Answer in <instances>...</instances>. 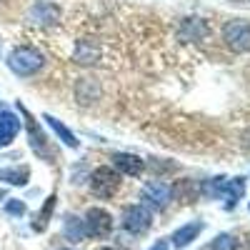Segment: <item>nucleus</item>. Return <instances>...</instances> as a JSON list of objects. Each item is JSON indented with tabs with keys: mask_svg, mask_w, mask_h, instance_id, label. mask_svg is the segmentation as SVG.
Segmentation results:
<instances>
[{
	"mask_svg": "<svg viewBox=\"0 0 250 250\" xmlns=\"http://www.w3.org/2000/svg\"><path fill=\"white\" fill-rule=\"evenodd\" d=\"M43 65H45L43 53L35 50V48H30V45H20V48H15V50L8 55V68H10L15 75H20V78L35 75Z\"/></svg>",
	"mask_w": 250,
	"mask_h": 250,
	"instance_id": "nucleus-1",
	"label": "nucleus"
},
{
	"mask_svg": "<svg viewBox=\"0 0 250 250\" xmlns=\"http://www.w3.org/2000/svg\"><path fill=\"white\" fill-rule=\"evenodd\" d=\"M90 185H93V193L98 198H113L120 188V173L115 168H108V165H103L98 168L90 178Z\"/></svg>",
	"mask_w": 250,
	"mask_h": 250,
	"instance_id": "nucleus-2",
	"label": "nucleus"
},
{
	"mask_svg": "<svg viewBox=\"0 0 250 250\" xmlns=\"http://www.w3.org/2000/svg\"><path fill=\"white\" fill-rule=\"evenodd\" d=\"M153 225V215H150V210L145 208L143 203H135V205H128L123 210V228L128 233H145L148 228Z\"/></svg>",
	"mask_w": 250,
	"mask_h": 250,
	"instance_id": "nucleus-3",
	"label": "nucleus"
},
{
	"mask_svg": "<svg viewBox=\"0 0 250 250\" xmlns=\"http://www.w3.org/2000/svg\"><path fill=\"white\" fill-rule=\"evenodd\" d=\"M225 43L233 53H248L250 50V23L245 20H233V23H228L225 30Z\"/></svg>",
	"mask_w": 250,
	"mask_h": 250,
	"instance_id": "nucleus-4",
	"label": "nucleus"
},
{
	"mask_svg": "<svg viewBox=\"0 0 250 250\" xmlns=\"http://www.w3.org/2000/svg\"><path fill=\"white\" fill-rule=\"evenodd\" d=\"M85 230L90 238H105L113 230V218L103 208H90L85 215Z\"/></svg>",
	"mask_w": 250,
	"mask_h": 250,
	"instance_id": "nucleus-5",
	"label": "nucleus"
},
{
	"mask_svg": "<svg viewBox=\"0 0 250 250\" xmlns=\"http://www.w3.org/2000/svg\"><path fill=\"white\" fill-rule=\"evenodd\" d=\"M20 125H23V120L13 110H8V108L0 110V148H5V145H10L15 140V135L20 133Z\"/></svg>",
	"mask_w": 250,
	"mask_h": 250,
	"instance_id": "nucleus-6",
	"label": "nucleus"
},
{
	"mask_svg": "<svg viewBox=\"0 0 250 250\" xmlns=\"http://www.w3.org/2000/svg\"><path fill=\"white\" fill-rule=\"evenodd\" d=\"M143 200L150 203L153 208H165V205H168V200H170V188L165 185L163 180L145 183V188H143Z\"/></svg>",
	"mask_w": 250,
	"mask_h": 250,
	"instance_id": "nucleus-7",
	"label": "nucleus"
},
{
	"mask_svg": "<svg viewBox=\"0 0 250 250\" xmlns=\"http://www.w3.org/2000/svg\"><path fill=\"white\" fill-rule=\"evenodd\" d=\"M30 20L38 25H55L60 20V8L55 3H48V0H40L30 10Z\"/></svg>",
	"mask_w": 250,
	"mask_h": 250,
	"instance_id": "nucleus-8",
	"label": "nucleus"
},
{
	"mask_svg": "<svg viewBox=\"0 0 250 250\" xmlns=\"http://www.w3.org/2000/svg\"><path fill=\"white\" fill-rule=\"evenodd\" d=\"M113 163H115V170L118 173L133 175V178H138L145 170V163L138 155H133V153H115L113 155Z\"/></svg>",
	"mask_w": 250,
	"mask_h": 250,
	"instance_id": "nucleus-9",
	"label": "nucleus"
},
{
	"mask_svg": "<svg viewBox=\"0 0 250 250\" xmlns=\"http://www.w3.org/2000/svg\"><path fill=\"white\" fill-rule=\"evenodd\" d=\"M20 113H23V115H25V120H28V135H30V145H33V150H35L38 155H43V158H50V153H48V143H45V135L38 130L35 120L25 113V108H20Z\"/></svg>",
	"mask_w": 250,
	"mask_h": 250,
	"instance_id": "nucleus-10",
	"label": "nucleus"
},
{
	"mask_svg": "<svg viewBox=\"0 0 250 250\" xmlns=\"http://www.w3.org/2000/svg\"><path fill=\"white\" fill-rule=\"evenodd\" d=\"M100 58V45L95 40H80L75 48V62H83V65H93V62Z\"/></svg>",
	"mask_w": 250,
	"mask_h": 250,
	"instance_id": "nucleus-11",
	"label": "nucleus"
},
{
	"mask_svg": "<svg viewBox=\"0 0 250 250\" xmlns=\"http://www.w3.org/2000/svg\"><path fill=\"white\" fill-rule=\"evenodd\" d=\"M203 223L200 220H195V223H188V225H183V228H178V230L173 233V243L178 245V248H185L190 240H195V235L203 230Z\"/></svg>",
	"mask_w": 250,
	"mask_h": 250,
	"instance_id": "nucleus-12",
	"label": "nucleus"
},
{
	"mask_svg": "<svg viewBox=\"0 0 250 250\" xmlns=\"http://www.w3.org/2000/svg\"><path fill=\"white\" fill-rule=\"evenodd\" d=\"M245 193V180L243 178H233V180H225V188H223V195L228 198V208H233L240 195Z\"/></svg>",
	"mask_w": 250,
	"mask_h": 250,
	"instance_id": "nucleus-13",
	"label": "nucleus"
},
{
	"mask_svg": "<svg viewBox=\"0 0 250 250\" xmlns=\"http://www.w3.org/2000/svg\"><path fill=\"white\" fill-rule=\"evenodd\" d=\"M28 178H30L28 168H3V170H0V180L10 183V185H25Z\"/></svg>",
	"mask_w": 250,
	"mask_h": 250,
	"instance_id": "nucleus-14",
	"label": "nucleus"
},
{
	"mask_svg": "<svg viewBox=\"0 0 250 250\" xmlns=\"http://www.w3.org/2000/svg\"><path fill=\"white\" fill-rule=\"evenodd\" d=\"M45 120H48L50 128L58 133V138H62V143H65L68 148H78V138H75V135H73V133H70V130L65 128V125L60 123V120H55L53 115H45Z\"/></svg>",
	"mask_w": 250,
	"mask_h": 250,
	"instance_id": "nucleus-15",
	"label": "nucleus"
},
{
	"mask_svg": "<svg viewBox=\"0 0 250 250\" xmlns=\"http://www.w3.org/2000/svg\"><path fill=\"white\" fill-rule=\"evenodd\" d=\"M65 235H68L70 240H80L83 235H88L85 220H80V218H75V215H68V220H65Z\"/></svg>",
	"mask_w": 250,
	"mask_h": 250,
	"instance_id": "nucleus-16",
	"label": "nucleus"
},
{
	"mask_svg": "<svg viewBox=\"0 0 250 250\" xmlns=\"http://www.w3.org/2000/svg\"><path fill=\"white\" fill-rule=\"evenodd\" d=\"M53 205H55V195H50L48 200H45V208L38 213V220H35V230H45V225H48V218H50V213H53Z\"/></svg>",
	"mask_w": 250,
	"mask_h": 250,
	"instance_id": "nucleus-17",
	"label": "nucleus"
},
{
	"mask_svg": "<svg viewBox=\"0 0 250 250\" xmlns=\"http://www.w3.org/2000/svg\"><path fill=\"white\" fill-rule=\"evenodd\" d=\"M213 250H238V240H235L233 235L223 233V235H218V238L213 240Z\"/></svg>",
	"mask_w": 250,
	"mask_h": 250,
	"instance_id": "nucleus-18",
	"label": "nucleus"
},
{
	"mask_svg": "<svg viewBox=\"0 0 250 250\" xmlns=\"http://www.w3.org/2000/svg\"><path fill=\"white\" fill-rule=\"evenodd\" d=\"M5 213H8V215H18V218L25 215V203H20V200H15V198L8 200V203H5Z\"/></svg>",
	"mask_w": 250,
	"mask_h": 250,
	"instance_id": "nucleus-19",
	"label": "nucleus"
},
{
	"mask_svg": "<svg viewBox=\"0 0 250 250\" xmlns=\"http://www.w3.org/2000/svg\"><path fill=\"white\" fill-rule=\"evenodd\" d=\"M150 250H168V243H165V240H160V243H155Z\"/></svg>",
	"mask_w": 250,
	"mask_h": 250,
	"instance_id": "nucleus-20",
	"label": "nucleus"
},
{
	"mask_svg": "<svg viewBox=\"0 0 250 250\" xmlns=\"http://www.w3.org/2000/svg\"><path fill=\"white\" fill-rule=\"evenodd\" d=\"M233 3H250V0H233Z\"/></svg>",
	"mask_w": 250,
	"mask_h": 250,
	"instance_id": "nucleus-21",
	"label": "nucleus"
},
{
	"mask_svg": "<svg viewBox=\"0 0 250 250\" xmlns=\"http://www.w3.org/2000/svg\"><path fill=\"white\" fill-rule=\"evenodd\" d=\"M103 250H115V248H103Z\"/></svg>",
	"mask_w": 250,
	"mask_h": 250,
	"instance_id": "nucleus-22",
	"label": "nucleus"
}]
</instances>
